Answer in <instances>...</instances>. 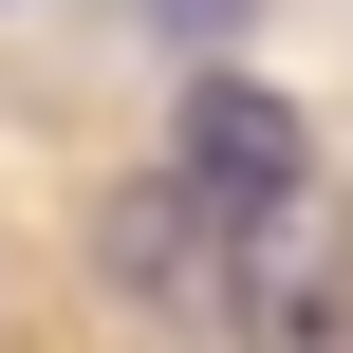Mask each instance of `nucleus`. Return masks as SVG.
<instances>
[{
    "mask_svg": "<svg viewBox=\"0 0 353 353\" xmlns=\"http://www.w3.org/2000/svg\"><path fill=\"white\" fill-rule=\"evenodd\" d=\"M298 205H316V130H298V93H261V74H186V112H168V242H186V279L242 316V279L261 261H298Z\"/></svg>",
    "mask_w": 353,
    "mask_h": 353,
    "instance_id": "nucleus-1",
    "label": "nucleus"
},
{
    "mask_svg": "<svg viewBox=\"0 0 353 353\" xmlns=\"http://www.w3.org/2000/svg\"><path fill=\"white\" fill-rule=\"evenodd\" d=\"M242 353H353V261H261L242 279Z\"/></svg>",
    "mask_w": 353,
    "mask_h": 353,
    "instance_id": "nucleus-2",
    "label": "nucleus"
}]
</instances>
